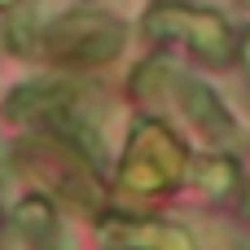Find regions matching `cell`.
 Wrapping results in <instances>:
<instances>
[{"label": "cell", "mask_w": 250, "mask_h": 250, "mask_svg": "<svg viewBox=\"0 0 250 250\" xmlns=\"http://www.w3.org/2000/svg\"><path fill=\"white\" fill-rule=\"evenodd\" d=\"M123 44V26L97 13H70L48 31V48L62 62H105Z\"/></svg>", "instance_id": "obj_1"}, {"label": "cell", "mask_w": 250, "mask_h": 250, "mask_svg": "<svg viewBox=\"0 0 250 250\" xmlns=\"http://www.w3.org/2000/svg\"><path fill=\"white\" fill-rule=\"evenodd\" d=\"M145 31L149 35H185V40H193V48L207 57V62H229L233 57V48H229V26L215 18V13H207V9H180V4H163V9H154L149 18H145Z\"/></svg>", "instance_id": "obj_2"}, {"label": "cell", "mask_w": 250, "mask_h": 250, "mask_svg": "<svg viewBox=\"0 0 250 250\" xmlns=\"http://www.w3.org/2000/svg\"><path fill=\"white\" fill-rule=\"evenodd\" d=\"M70 105V88L66 83H22L4 97V119H53L57 110Z\"/></svg>", "instance_id": "obj_3"}, {"label": "cell", "mask_w": 250, "mask_h": 250, "mask_svg": "<svg viewBox=\"0 0 250 250\" xmlns=\"http://www.w3.org/2000/svg\"><path fill=\"white\" fill-rule=\"evenodd\" d=\"M180 101H185V110H189V119L211 136V141H233V119L224 114V105H220V97L207 88V83H198V79H185L180 83Z\"/></svg>", "instance_id": "obj_4"}, {"label": "cell", "mask_w": 250, "mask_h": 250, "mask_svg": "<svg viewBox=\"0 0 250 250\" xmlns=\"http://www.w3.org/2000/svg\"><path fill=\"white\" fill-rule=\"evenodd\" d=\"M13 224L35 242V246H48L53 242V233H57V220H53V207L44 202V198H26V202H18V211H13Z\"/></svg>", "instance_id": "obj_5"}, {"label": "cell", "mask_w": 250, "mask_h": 250, "mask_svg": "<svg viewBox=\"0 0 250 250\" xmlns=\"http://www.w3.org/2000/svg\"><path fill=\"white\" fill-rule=\"evenodd\" d=\"M198 176H202L207 189H233L237 167H233L229 158H207V163H198Z\"/></svg>", "instance_id": "obj_6"}, {"label": "cell", "mask_w": 250, "mask_h": 250, "mask_svg": "<svg viewBox=\"0 0 250 250\" xmlns=\"http://www.w3.org/2000/svg\"><path fill=\"white\" fill-rule=\"evenodd\" d=\"M9 48H13V53H31V48H35V18H31V13L9 26Z\"/></svg>", "instance_id": "obj_7"}, {"label": "cell", "mask_w": 250, "mask_h": 250, "mask_svg": "<svg viewBox=\"0 0 250 250\" xmlns=\"http://www.w3.org/2000/svg\"><path fill=\"white\" fill-rule=\"evenodd\" d=\"M18 4H22V0H0V9H18Z\"/></svg>", "instance_id": "obj_8"}, {"label": "cell", "mask_w": 250, "mask_h": 250, "mask_svg": "<svg viewBox=\"0 0 250 250\" xmlns=\"http://www.w3.org/2000/svg\"><path fill=\"white\" fill-rule=\"evenodd\" d=\"M246 57H250V35H246Z\"/></svg>", "instance_id": "obj_9"}, {"label": "cell", "mask_w": 250, "mask_h": 250, "mask_svg": "<svg viewBox=\"0 0 250 250\" xmlns=\"http://www.w3.org/2000/svg\"><path fill=\"white\" fill-rule=\"evenodd\" d=\"M242 4H250V0H242Z\"/></svg>", "instance_id": "obj_10"}]
</instances>
